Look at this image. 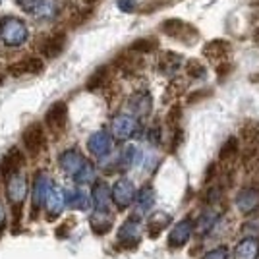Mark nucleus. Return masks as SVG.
I'll list each match as a JSON object with an SVG mask.
<instances>
[{"label":"nucleus","instance_id":"f257e3e1","mask_svg":"<svg viewBox=\"0 0 259 259\" xmlns=\"http://www.w3.org/2000/svg\"><path fill=\"white\" fill-rule=\"evenodd\" d=\"M161 31L164 35H168L174 41H180L184 45H195L197 39H199V33L194 25H190L184 20H166V22L161 23Z\"/></svg>","mask_w":259,"mask_h":259},{"label":"nucleus","instance_id":"f03ea898","mask_svg":"<svg viewBox=\"0 0 259 259\" xmlns=\"http://www.w3.org/2000/svg\"><path fill=\"white\" fill-rule=\"evenodd\" d=\"M27 27L18 18H4L0 22V39L8 47H20L27 41Z\"/></svg>","mask_w":259,"mask_h":259},{"label":"nucleus","instance_id":"7ed1b4c3","mask_svg":"<svg viewBox=\"0 0 259 259\" xmlns=\"http://www.w3.org/2000/svg\"><path fill=\"white\" fill-rule=\"evenodd\" d=\"M37 51L43 53L47 58H56L66 47V35L62 31L54 33V35H41V39L35 43Z\"/></svg>","mask_w":259,"mask_h":259},{"label":"nucleus","instance_id":"20e7f679","mask_svg":"<svg viewBox=\"0 0 259 259\" xmlns=\"http://www.w3.org/2000/svg\"><path fill=\"white\" fill-rule=\"evenodd\" d=\"M45 122H47V126L53 130L54 134H62L66 124H68V105L62 103V101L54 103L53 107L47 110Z\"/></svg>","mask_w":259,"mask_h":259},{"label":"nucleus","instance_id":"39448f33","mask_svg":"<svg viewBox=\"0 0 259 259\" xmlns=\"http://www.w3.org/2000/svg\"><path fill=\"white\" fill-rule=\"evenodd\" d=\"M110 128H112V136L114 138H118V140H130L132 136L138 134L140 124H138V120L134 118V116H130V114H118V116L112 118Z\"/></svg>","mask_w":259,"mask_h":259},{"label":"nucleus","instance_id":"423d86ee","mask_svg":"<svg viewBox=\"0 0 259 259\" xmlns=\"http://www.w3.org/2000/svg\"><path fill=\"white\" fill-rule=\"evenodd\" d=\"M23 147L31 155H37L45 147V132L39 122H33L23 130Z\"/></svg>","mask_w":259,"mask_h":259},{"label":"nucleus","instance_id":"0eeeda50","mask_svg":"<svg viewBox=\"0 0 259 259\" xmlns=\"http://www.w3.org/2000/svg\"><path fill=\"white\" fill-rule=\"evenodd\" d=\"M6 194L8 199L14 207H20L27 195V178L22 172H16L14 176L8 178V186H6Z\"/></svg>","mask_w":259,"mask_h":259},{"label":"nucleus","instance_id":"6e6552de","mask_svg":"<svg viewBox=\"0 0 259 259\" xmlns=\"http://www.w3.org/2000/svg\"><path fill=\"white\" fill-rule=\"evenodd\" d=\"M136 195H138L136 188L128 178H120L118 182L112 186V201L116 203L118 209H126L136 199Z\"/></svg>","mask_w":259,"mask_h":259},{"label":"nucleus","instance_id":"1a4fd4ad","mask_svg":"<svg viewBox=\"0 0 259 259\" xmlns=\"http://www.w3.org/2000/svg\"><path fill=\"white\" fill-rule=\"evenodd\" d=\"M87 149L91 155H95L97 159H105L110 149H112V138H110V134L105 132V130H101V132H95L89 141H87Z\"/></svg>","mask_w":259,"mask_h":259},{"label":"nucleus","instance_id":"9d476101","mask_svg":"<svg viewBox=\"0 0 259 259\" xmlns=\"http://www.w3.org/2000/svg\"><path fill=\"white\" fill-rule=\"evenodd\" d=\"M58 162H60V168H62L68 176L76 178L77 172L83 168V164L87 162V159L77 151V149H68V151H64L60 155V161Z\"/></svg>","mask_w":259,"mask_h":259},{"label":"nucleus","instance_id":"9b49d317","mask_svg":"<svg viewBox=\"0 0 259 259\" xmlns=\"http://www.w3.org/2000/svg\"><path fill=\"white\" fill-rule=\"evenodd\" d=\"M64 205H66L64 190H62L60 186L53 184L51 190H49V194H47V201H45V207H47V211H49V217H51V219L58 217L62 213Z\"/></svg>","mask_w":259,"mask_h":259},{"label":"nucleus","instance_id":"f8f14e48","mask_svg":"<svg viewBox=\"0 0 259 259\" xmlns=\"http://www.w3.org/2000/svg\"><path fill=\"white\" fill-rule=\"evenodd\" d=\"M228 53H230V43L225 39H215L211 43H207L203 47V56L211 62H221V60H227Z\"/></svg>","mask_w":259,"mask_h":259},{"label":"nucleus","instance_id":"ddd939ff","mask_svg":"<svg viewBox=\"0 0 259 259\" xmlns=\"http://www.w3.org/2000/svg\"><path fill=\"white\" fill-rule=\"evenodd\" d=\"M192 236V221H180L168 234V246L170 248H182Z\"/></svg>","mask_w":259,"mask_h":259},{"label":"nucleus","instance_id":"4468645a","mask_svg":"<svg viewBox=\"0 0 259 259\" xmlns=\"http://www.w3.org/2000/svg\"><path fill=\"white\" fill-rule=\"evenodd\" d=\"M180 66H182V56L172 53V51H164L159 56V72L162 76L172 77L180 70Z\"/></svg>","mask_w":259,"mask_h":259},{"label":"nucleus","instance_id":"2eb2a0df","mask_svg":"<svg viewBox=\"0 0 259 259\" xmlns=\"http://www.w3.org/2000/svg\"><path fill=\"white\" fill-rule=\"evenodd\" d=\"M128 107L134 114H138V116H147V114L151 112V107H153L151 95H149L147 91H138V93H134V95L130 97Z\"/></svg>","mask_w":259,"mask_h":259},{"label":"nucleus","instance_id":"dca6fc26","mask_svg":"<svg viewBox=\"0 0 259 259\" xmlns=\"http://www.w3.org/2000/svg\"><path fill=\"white\" fill-rule=\"evenodd\" d=\"M140 236H141V228H140V223L136 219H128L118 230V242L120 244H126V246L138 244Z\"/></svg>","mask_w":259,"mask_h":259},{"label":"nucleus","instance_id":"f3484780","mask_svg":"<svg viewBox=\"0 0 259 259\" xmlns=\"http://www.w3.org/2000/svg\"><path fill=\"white\" fill-rule=\"evenodd\" d=\"M51 186L53 184L47 178V174H37L35 176V186H33V209L35 211H39V207L45 205Z\"/></svg>","mask_w":259,"mask_h":259},{"label":"nucleus","instance_id":"a211bd4d","mask_svg":"<svg viewBox=\"0 0 259 259\" xmlns=\"http://www.w3.org/2000/svg\"><path fill=\"white\" fill-rule=\"evenodd\" d=\"M39 72H43V60L37 56H27L22 62L10 68L12 76H25V74H39Z\"/></svg>","mask_w":259,"mask_h":259},{"label":"nucleus","instance_id":"6ab92c4d","mask_svg":"<svg viewBox=\"0 0 259 259\" xmlns=\"http://www.w3.org/2000/svg\"><path fill=\"white\" fill-rule=\"evenodd\" d=\"M257 203H259V192L257 190H253V188L242 190L236 197V207L244 213V215H249L251 211H255Z\"/></svg>","mask_w":259,"mask_h":259},{"label":"nucleus","instance_id":"aec40b11","mask_svg":"<svg viewBox=\"0 0 259 259\" xmlns=\"http://www.w3.org/2000/svg\"><path fill=\"white\" fill-rule=\"evenodd\" d=\"M259 255V240L253 236L244 238L234 249V259H257Z\"/></svg>","mask_w":259,"mask_h":259},{"label":"nucleus","instance_id":"412c9836","mask_svg":"<svg viewBox=\"0 0 259 259\" xmlns=\"http://www.w3.org/2000/svg\"><path fill=\"white\" fill-rule=\"evenodd\" d=\"M93 201L97 211H110L112 203V190L105 182H99L93 186Z\"/></svg>","mask_w":259,"mask_h":259},{"label":"nucleus","instance_id":"4be33fe9","mask_svg":"<svg viewBox=\"0 0 259 259\" xmlns=\"http://www.w3.org/2000/svg\"><path fill=\"white\" fill-rule=\"evenodd\" d=\"M91 227H93V232L95 234H107L108 230L112 228V215L110 211H95L91 215Z\"/></svg>","mask_w":259,"mask_h":259},{"label":"nucleus","instance_id":"5701e85b","mask_svg":"<svg viewBox=\"0 0 259 259\" xmlns=\"http://www.w3.org/2000/svg\"><path fill=\"white\" fill-rule=\"evenodd\" d=\"M242 140H244V147H246V153L251 155L253 149L257 147L259 143V124L255 122H249L242 128Z\"/></svg>","mask_w":259,"mask_h":259},{"label":"nucleus","instance_id":"b1692460","mask_svg":"<svg viewBox=\"0 0 259 259\" xmlns=\"http://www.w3.org/2000/svg\"><path fill=\"white\" fill-rule=\"evenodd\" d=\"M23 164V155L18 149H12L6 157H4V161H2V172L4 176H14L16 172H20V166Z\"/></svg>","mask_w":259,"mask_h":259},{"label":"nucleus","instance_id":"393cba45","mask_svg":"<svg viewBox=\"0 0 259 259\" xmlns=\"http://www.w3.org/2000/svg\"><path fill=\"white\" fill-rule=\"evenodd\" d=\"M66 201L72 209H79V211H87L89 205H91V197L83 190H68Z\"/></svg>","mask_w":259,"mask_h":259},{"label":"nucleus","instance_id":"a878e982","mask_svg":"<svg viewBox=\"0 0 259 259\" xmlns=\"http://www.w3.org/2000/svg\"><path fill=\"white\" fill-rule=\"evenodd\" d=\"M238 155H240V145H238V140L236 138H228L227 143L223 145V149H221V162L223 164H234L238 159Z\"/></svg>","mask_w":259,"mask_h":259},{"label":"nucleus","instance_id":"bb28decb","mask_svg":"<svg viewBox=\"0 0 259 259\" xmlns=\"http://www.w3.org/2000/svg\"><path fill=\"white\" fill-rule=\"evenodd\" d=\"M159 49V41L155 39V37H141L138 41H134V43L130 45V53L134 54H149V53H155Z\"/></svg>","mask_w":259,"mask_h":259},{"label":"nucleus","instance_id":"cd10ccee","mask_svg":"<svg viewBox=\"0 0 259 259\" xmlns=\"http://www.w3.org/2000/svg\"><path fill=\"white\" fill-rule=\"evenodd\" d=\"M136 203H138V213H147L155 203V192L151 186H145L140 194L136 195Z\"/></svg>","mask_w":259,"mask_h":259},{"label":"nucleus","instance_id":"c85d7f7f","mask_svg":"<svg viewBox=\"0 0 259 259\" xmlns=\"http://www.w3.org/2000/svg\"><path fill=\"white\" fill-rule=\"evenodd\" d=\"M56 14H58V2H56V0H43L41 6L33 12V16H35L37 20H45V22L53 20Z\"/></svg>","mask_w":259,"mask_h":259},{"label":"nucleus","instance_id":"c756f323","mask_svg":"<svg viewBox=\"0 0 259 259\" xmlns=\"http://www.w3.org/2000/svg\"><path fill=\"white\" fill-rule=\"evenodd\" d=\"M170 223V215H166V213H155V215L149 219V225H147V232H149V236L151 238H157L161 234V230L166 225Z\"/></svg>","mask_w":259,"mask_h":259},{"label":"nucleus","instance_id":"7c9ffc66","mask_svg":"<svg viewBox=\"0 0 259 259\" xmlns=\"http://www.w3.org/2000/svg\"><path fill=\"white\" fill-rule=\"evenodd\" d=\"M110 77H112L110 68H108V66H101L97 72L87 79V89H97V87L107 85L108 81H110Z\"/></svg>","mask_w":259,"mask_h":259},{"label":"nucleus","instance_id":"2f4dec72","mask_svg":"<svg viewBox=\"0 0 259 259\" xmlns=\"http://www.w3.org/2000/svg\"><path fill=\"white\" fill-rule=\"evenodd\" d=\"M140 159V149L136 147V145H128L124 151H122V157H120V162H122V166L124 168H128L132 164H136Z\"/></svg>","mask_w":259,"mask_h":259},{"label":"nucleus","instance_id":"473e14b6","mask_svg":"<svg viewBox=\"0 0 259 259\" xmlns=\"http://www.w3.org/2000/svg\"><path fill=\"white\" fill-rule=\"evenodd\" d=\"M186 72H188V76L192 77V79H203L207 76L205 66L201 64L199 60H190L186 64Z\"/></svg>","mask_w":259,"mask_h":259},{"label":"nucleus","instance_id":"72a5a7b5","mask_svg":"<svg viewBox=\"0 0 259 259\" xmlns=\"http://www.w3.org/2000/svg\"><path fill=\"white\" fill-rule=\"evenodd\" d=\"M186 91V81L182 79H174L172 83H168L166 87V93H164V101H172V99H178Z\"/></svg>","mask_w":259,"mask_h":259},{"label":"nucleus","instance_id":"f704fd0d","mask_svg":"<svg viewBox=\"0 0 259 259\" xmlns=\"http://www.w3.org/2000/svg\"><path fill=\"white\" fill-rule=\"evenodd\" d=\"M74 180H76L77 184H83V186H85V184H91L93 180H95V166L87 161L85 164H83V168L77 172V176L74 178Z\"/></svg>","mask_w":259,"mask_h":259},{"label":"nucleus","instance_id":"c9c22d12","mask_svg":"<svg viewBox=\"0 0 259 259\" xmlns=\"http://www.w3.org/2000/svg\"><path fill=\"white\" fill-rule=\"evenodd\" d=\"M215 221H217V213H211V211H207L205 215L201 217L199 221H197V232L199 234H205L209 228L215 225Z\"/></svg>","mask_w":259,"mask_h":259},{"label":"nucleus","instance_id":"e433bc0d","mask_svg":"<svg viewBox=\"0 0 259 259\" xmlns=\"http://www.w3.org/2000/svg\"><path fill=\"white\" fill-rule=\"evenodd\" d=\"M180 114H182V108L178 107V105H174V107L170 108V112H168V116H166V124H168V128L170 130H178Z\"/></svg>","mask_w":259,"mask_h":259},{"label":"nucleus","instance_id":"4c0bfd02","mask_svg":"<svg viewBox=\"0 0 259 259\" xmlns=\"http://www.w3.org/2000/svg\"><path fill=\"white\" fill-rule=\"evenodd\" d=\"M41 2H43V0H18L20 8L25 12H29V14H33V12L37 10V8L41 6Z\"/></svg>","mask_w":259,"mask_h":259},{"label":"nucleus","instance_id":"58836bf2","mask_svg":"<svg viewBox=\"0 0 259 259\" xmlns=\"http://www.w3.org/2000/svg\"><path fill=\"white\" fill-rule=\"evenodd\" d=\"M227 257H228V249L225 246H221V248H215L211 249L209 253H205L203 259H227Z\"/></svg>","mask_w":259,"mask_h":259},{"label":"nucleus","instance_id":"ea45409f","mask_svg":"<svg viewBox=\"0 0 259 259\" xmlns=\"http://www.w3.org/2000/svg\"><path fill=\"white\" fill-rule=\"evenodd\" d=\"M118 6L124 12H132L136 8V0H118Z\"/></svg>","mask_w":259,"mask_h":259},{"label":"nucleus","instance_id":"a19ab883","mask_svg":"<svg viewBox=\"0 0 259 259\" xmlns=\"http://www.w3.org/2000/svg\"><path fill=\"white\" fill-rule=\"evenodd\" d=\"M4 225H6V211H4V207L0 205V230L4 228Z\"/></svg>","mask_w":259,"mask_h":259},{"label":"nucleus","instance_id":"79ce46f5","mask_svg":"<svg viewBox=\"0 0 259 259\" xmlns=\"http://www.w3.org/2000/svg\"><path fill=\"white\" fill-rule=\"evenodd\" d=\"M253 41H255V43L259 45V27L255 29V33H253Z\"/></svg>","mask_w":259,"mask_h":259},{"label":"nucleus","instance_id":"37998d69","mask_svg":"<svg viewBox=\"0 0 259 259\" xmlns=\"http://www.w3.org/2000/svg\"><path fill=\"white\" fill-rule=\"evenodd\" d=\"M83 2H87V4H95L97 0H83Z\"/></svg>","mask_w":259,"mask_h":259},{"label":"nucleus","instance_id":"c03bdc74","mask_svg":"<svg viewBox=\"0 0 259 259\" xmlns=\"http://www.w3.org/2000/svg\"><path fill=\"white\" fill-rule=\"evenodd\" d=\"M0 81H2V76H0Z\"/></svg>","mask_w":259,"mask_h":259}]
</instances>
